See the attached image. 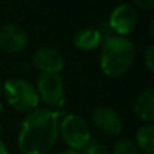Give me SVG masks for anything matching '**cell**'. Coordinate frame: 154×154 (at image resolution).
<instances>
[{
  "label": "cell",
  "instance_id": "cell-1",
  "mask_svg": "<svg viewBox=\"0 0 154 154\" xmlns=\"http://www.w3.org/2000/svg\"><path fill=\"white\" fill-rule=\"evenodd\" d=\"M61 112L48 108H35L27 112L18 135L22 154H48L60 135Z\"/></svg>",
  "mask_w": 154,
  "mask_h": 154
},
{
  "label": "cell",
  "instance_id": "cell-2",
  "mask_svg": "<svg viewBox=\"0 0 154 154\" xmlns=\"http://www.w3.org/2000/svg\"><path fill=\"white\" fill-rule=\"evenodd\" d=\"M135 46L122 35H112L103 41L100 68L109 79H119L130 70L135 60Z\"/></svg>",
  "mask_w": 154,
  "mask_h": 154
},
{
  "label": "cell",
  "instance_id": "cell-3",
  "mask_svg": "<svg viewBox=\"0 0 154 154\" xmlns=\"http://www.w3.org/2000/svg\"><path fill=\"white\" fill-rule=\"evenodd\" d=\"M3 93L7 103L15 111L30 112L35 109L39 103L37 88L24 79L12 77L3 84Z\"/></svg>",
  "mask_w": 154,
  "mask_h": 154
},
{
  "label": "cell",
  "instance_id": "cell-4",
  "mask_svg": "<svg viewBox=\"0 0 154 154\" xmlns=\"http://www.w3.org/2000/svg\"><path fill=\"white\" fill-rule=\"evenodd\" d=\"M60 134L69 149L79 152H81L91 141V130L87 120L76 114H69L62 118L60 123Z\"/></svg>",
  "mask_w": 154,
  "mask_h": 154
},
{
  "label": "cell",
  "instance_id": "cell-5",
  "mask_svg": "<svg viewBox=\"0 0 154 154\" xmlns=\"http://www.w3.org/2000/svg\"><path fill=\"white\" fill-rule=\"evenodd\" d=\"M39 100L49 107H58L64 101V84L60 73H41L37 80Z\"/></svg>",
  "mask_w": 154,
  "mask_h": 154
},
{
  "label": "cell",
  "instance_id": "cell-6",
  "mask_svg": "<svg viewBox=\"0 0 154 154\" xmlns=\"http://www.w3.org/2000/svg\"><path fill=\"white\" fill-rule=\"evenodd\" d=\"M92 123L95 128L107 138L119 137L123 131V122L114 108L108 106L96 107L92 112Z\"/></svg>",
  "mask_w": 154,
  "mask_h": 154
},
{
  "label": "cell",
  "instance_id": "cell-7",
  "mask_svg": "<svg viewBox=\"0 0 154 154\" xmlns=\"http://www.w3.org/2000/svg\"><path fill=\"white\" fill-rule=\"evenodd\" d=\"M137 22H138V14L131 4H119L115 7L108 19V24L114 34L122 37H126L135 29Z\"/></svg>",
  "mask_w": 154,
  "mask_h": 154
},
{
  "label": "cell",
  "instance_id": "cell-8",
  "mask_svg": "<svg viewBox=\"0 0 154 154\" xmlns=\"http://www.w3.org/2000/svg\"><path fill=\"white\" fill-rule=\"evenodd\" d=\"M29 37L24 29L18 24H4L0 29V50L8 54H16L24 50Z\"/></svg>",
  "mask_w": 154,
  "mask_h": 154
},
{
  "label": "cell",
  "instance_id": "cell-9",
  "mask_svg": "<svg viewBox=\"0 0 154 154\" xmlns=\"http://www.w3.org/2000/svg\"><path fill=\"white\" fill-rule=\"evenodd\" d=\"M32 65L41 73H60L65 66V60L60 50L42 46L32 56Z\"/></svg>",
  "mask_w": 154,
  "mask_h": 154
},
{
  "label": "cell",
  "instance_id": "cell-10",
  "mask_svg": "<svg viewBox=\"0 0 154 154\" xmlns=\"http://www.w3.org/2000/svg\"><path fill=\"white\" fill-rule=\"evenodd\" d=\"M134 114L146 123H154V87L142 91L134 103Z\"/></svg>",
  "mask_w": 154,
  "mask_h": 154
},
{
  "label": "cell",
  "instance_id": "cell-11",
  "mask_svg": "<svg viewBox=\"0 0 154 154\" xmlns=\"http://www.w3.org/2000/svg\"><path fill=\"white\" fill-rule=\"evenodd\" d=\"M103 43V37L96 27H85L81 29L73 37V45L76 49L82 51H89L99 48Z\"/></svg>",
  "mask_w": 154,
  "mask_h": 154
},
{
  "label": "cell",
  "instance_id": "cell-12",
  "mask_svg": "<svg viewBox=\"0 0 154 154\" xmlns=\"http://www.w3.org/2000/svg\"><path fill=\"white\" fill-rule=\"evenodd\" d=\"M135 143L146 154H154V123H146L137 131Z\"/></svg>",
  "mask_w": 154,
  "mask_h": 154
},
{
  "label": "cell",
  "instance_id": "cell-13",
  "mask_svg": "<svg viewBox=\"0 0 154 154\" xmlns=\"http://www.w3.org/2000/svg\"><path fill=\"white\" fill-rule=\"evenodd\" d=\"M139 149L137 143L131 139H120L116 142L111 154H138Z\"/></svg>",
  "mask_w": 154,
  "mask_h": 154
},
{
  "label": "cell",
  "instance_id": "cell-14",
  "mask_svg": "<svg viewBox=\"0 0 154 154\" xmlns=\"http://www.w3.org/2000/svg\"><path fill=\"white\" fill-rule=\"evenodd\" d=\"M81 152V154H111V152L107 149V146H104L99 141H92V139L85 145Z\"/></svg>",
  "mask_w": 154,
  "mask_h": 154
},
{
  "label": "cell",
  "instance_id": "cell-15",
  "mask_svg": "<svg viewBox=\"0 0 154 154\" xmlns=\"http://www.w3.org/2000/svg\"><path fill=\"white\" fill-rule=\"evenodd\" d=\"M145 65L150 72L154 73V43H152L145 51Z\"/></svg>",
  "mask_w": 154,
  "mask_h": 154
},
{
  "label": "cell",
  "instance_id": "cell-16",
  "mask_svg": "<svg viewBox=\"0 0 154 154\" xmlns=\"http://www.w3.org/2000/svg\"><path fill=\"white\" fill-rule=\"evenodd\" d=\"M134 5L142 10H154V0H131Z\"/></svg>",
  "mask_w": 154,
  "mask_h": 154
},
{
  "label": "cell",
  "instance_id": "cell-17",
  "mask_svg": "<svg viewBox=\"0 0 154 154\" xmlns=\"http://www.w3.org/2000/svg\"><path fill=\"white\" fill-rule=\"evenodd\" d=\"M0 131H2V128H0ZM0 154H10L7 145H5L4 141L2 139V135H0Z\"/></svg>",
  "mask_w": 154,
  "mask_h": 154
},
{
  "label": "cell",
  "instance_id": "cell-18",
  "mask_svg": "<svg viewBox=\"0 0 154 154\" xmlns=\"http://www.w3.org/2000/svg\"><path fill=\"white\" fill-rule=\"evenodd\" d=\"M149 34H150V37L154 39V18L150 20V23H149Z\"/></svg>",
  "mask_w": 154,
  "mask_h": 154
},
{
  "label": "cell",
  "instance_id": "cell-19",
  "mask_svg": "<svg viewBox=\"0 0 154 154\" xmlns=\"http://www.w3.org/2000/svg\"><path fill=\"white\" fill-rule=\"evenodd\" d=\"M58 154H81V152H79V150H73V149H68V150H64V152H61Z\"/></svg>",
  "mask_w": 154,
  "mask_h": 154
},
{
  "label": "cell",
  "instance_id": "cell-20",
  "mask_svg": "<svg viewBox=\"0 0 154 154\" xmlns=\"http://www.w3.org/2000/svg\"><path fill=\"white\" fill-rule=\"evenodd\" d=\"M3 92V84H2V80H0V95ZM0 111H2V104H0Z\"/></svg>",
  "mask_w": 154,
  "mask_h": 154
}]
</instances>
